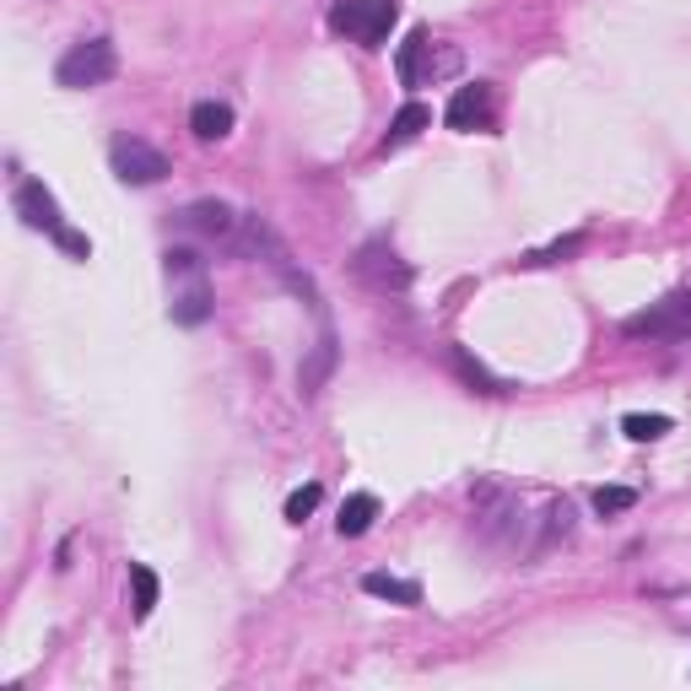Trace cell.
<instances>
[{
    "label": "cell",
    "mask_w": 691,
    "mask_h": 691,
    "mask_svg": "<svg viewBox=\"0 0 691 691\" xmlns=\"http://www.w3.org/2000/svg\"><path fill=\"white\" fill-rule=\"evenodd\" d=\"M395 22H400L395 0H336V11H330V28L346 33V39H357L362 50H384Z\"/></svg>",
    "instance_id": "cell-1"
},
{
    "label": "cell",
    "mask_w": 691,
    "mask_h": 691,
    "mask_svg": "<svg viewBox=\"0 0 691 691\" xmlns=\"http://www.w3.org/2000/svg\"><path fill=\"white\" fill-rule=\"evenodd\" d=\"M114 71H119V50L108 39H82V44H71V50L60 54L54 82L71 87V93H87V87H103Z\"/></svg>",
    "instance_id": "cell-2"
},
{
    "label": "cell",
    "mask_w": 691,
    "mask_h": 691,
    "mask_svg": "<svg viewBox=\"0 0 691 691\" xmlns=\"http://www.w3.org/2000/svg\"><path fill=\"white\" fill-rule=\"evenodd\" d=\"M621 336H632V341H691V293H670L665 302L632 313L621 325Z\"/></svg>",
    "instance_id": "cell-3"
},
{
    "label": "cell",
    "mask_w": 691,
    "mask_h": 691,
    "mask_svg": "<svg viewBox=\"0 0 691 691\" xmlns=\"http://www.w3.org/2000/svg\"><path fill=\"white\" fill-rule=\"evenodd\" d=\"M351 276L368 287V293H405L411 287V265L395 254L390 238H368V244L357 248V259H351Z\"/></svg>",
    "instance_id": "cell-4"
},
{
    "label": "cell",
    "mask_w": 691,
    "mask_h": 691,
    "mask_svg": "<svg viewBox=\"0 0 691 691\" xmlns=\"http://www.w3.org/2000/svg\"><path fill=\"white\" fill-rule=\"evenodd\" d=\"M108 162H114V173H119V184H136V190H147V184H162L173 168H168V157L141 141V136H119L114 147H108Z\"/></svg>",
    "instance_id": "cell-5"
},
{
    "label": "cell",
    "mask_w": 691,
    "mask_h": 691,
    "mask_svg": "<svg viewBox=\"0 0 691 691\" xmlns=\"http://www.w3.org/2000/svg\"><path fill=\"white\" fill-rule=\"evenodd\" d=\"M11 205H17V216H22L33 233H50L54 244L71 233V227H65V216H60V200H54L39 179H22V184H17V195H11Z\"/></svg>",
    "instance_id": "cell-6"
},
{
    "label": "cell",
    "mask_w": 691,
    "mask_h": 691,
    "mask_svg": "<svg viewBox=\"0 0 691 691\" xmlns=\"http://www.w3.org/2000/svg\"><path fill=\"white\" fill-rule=\"evenodd\" d=\"M448 130H487L492 125V87L487 82H470V87H459L444 108Z\"/></svg>",
    "instance_id": "cell-7"
},
{
    "label": "cell",
    "mask_w": 691,
    "mask_h": 691,
    "mask_svg": "<svg viewBox=\"0 0 691 691\" xmlns=\"http://www.w3.org/2000/svg\"><path fill=\"white\" fill-rule=\"evenodd\" d=\"M336 357H341V351H336V330H325L319 346H313V351L302 357V368H297V390H302V400H313L325 390V379L336 373Z\"/></svg>",
    "instance_id": "cell-8"
},
{
    "label": "cell",
    "mask_w": 691,
    "mask_h": 691,
    "mask_svg": "<svg viewBox=\"0 0 691 691\" xmlns=\"http://www.w3.org/2000/svg\"><path fill=\"white\" fill-rule=\"evenodd\" d=\"M179 222H184V227H195V233H211V238L238 233V216H233V205H222V200H195V205H184V211H179Z\"/></svg>",
    "instance_id": "cell-9"
},
{
    "label": "cell",
    "mask_w": 691,
    "mask_h": 691,
    "mask_svg": "<svg viewBox=\"0 0 691 691\" xmlns=\"http://www.w3.org/2000/svg\"><path fill=\"white\" fill-rule=\"evenodd\" d=\"M373 519H379V497H373V492H351L341 502L336 535H341V541H357V535H368V530H373Z\"/></svg>",
    "instance_id": "cell-10"
},
{
    "label": "cell",
    "mask_w": 691,
    "mask_h": 691,
    "mask_svg": "<svg viewBox=\"0 0 691 691\" xmlns=\"http://www.w3.org/2000/svg\"><path fill=\"white\" fill-rule=\"evenodd\" d=\"M190 130H195V141H222L227 130H233V108L216 98H200L190 108Z\"/></svg>",
    "instance_id": "cell-11"
},
{
    "label": "cell",
    "mask_w": 691,
    "mask_h": 691,
    "mask_svg": "<svg viewBox=\"0 0 691 691\" xmlns=\"http://www.w3.org/2000/svg\"><path fill=\"white\" fill-rule=\"evenodd\" d=\"M433 125V108L427 103H405L395 119H390V136H384V151H395V147H405V141H416L422 130Z\"/></svg>",
    "instance_id": "cell-12"
},
{
    "label": "cell",
    "mask_w": 691,
    "mask_h": 691,
    "mask_svg": "<svg viewBox=\"0 0 691 691\" xmlns=\"http://www.w3.org/2000/svg\"><path fill=\"white\" fill-rule=\"evenodd\" d=\"M362 589L373 594V599H395V605H422V584H411V578H395V573H368V578H362Z\"/></svg>",
    "instance_id": "cell-13"
},
{
    "label": "cell",
    "mask_w": 691,
    "mask_h": 691,
    "mask_svg": "<svg viewBox=\"0 0 691 691\" xmlns=\"http://www.w3.org/2000/svg\"><path fill=\"white\" fill-rule=\"evenodd\" d=\"M448 362H454V373H459L470 390H481V395H502V379H492V373H487V368L465 351V346H454V351H448Z\"/></svg>",
    "instance_id": "cell-14"
},
{
    "label": "cell",
    "mask_w": 691,
    "mask_h": 691,
    "mask_svg": "<svg viewBox=\"0 0 691 691\" xmlns=\"http://www.w3.org/2000/svg\"><path fill=\"white\" fill-rule=\"evenodd\" d=\"M433 50V39H427V28H416L405 44H400V60H395V71H400V82L405 87H416L422 82V54Z\"/></svg>",
    "instance_id": "cell-15"
},
{
    "label": "cell",
    "mask_w": 691,
    "mask_h": 691,
    "mask_svg": "<svg viewBox=\"0 0 691 691\" xmlns=\"http://www.w3.org/2000/svg\"><path fill=\"white\" fill-rule=\"evenodd\" d=\"M676 422L670 416H659V411H632V416H621V433L632 438V444H653V438H665Z\"/></svg>",
    "instance_id": "cell-16"
},
{
    "label": "cell",
    "mask_w": 691,
    "mask_h": 691,
    "mask_svg": "<svg viewBox=\"0 0 691 691\" xmlns=\"http://www.w3.org/2000/svg\"><path fill=\"white\" fill-rule=\"evenodd\" d=\"M130 589H136V621H147L157 610V594H162V584H157V573L147 562H130Z\"/></svg>",
    "instance_id": "cell-17"
},
{
    "label": "cell",
    "mask_w": 691,
    "mask_h": 691,
    "mask_svg": "<svg viewBox=\"0 0 691 691\" xmlns=\"http://www.w3.org/2000/svg\"><path fill=\"white\" fill-rule=\"evenodd\" d=\"M205 319H211V287L195 281L190 293L173 302V325H205Z\"/></svg>",
    "instance_id": "cell-18"
},
{
    "label": "cell",
    "mask_w": 691,
    "mask_h": 691,
    "mask_svg": "<svg viewBox=\"0 0 691 691\" xmlns=\"http://www.w3.org/2000/svg\"><path fill=\"white\" fill-rule=\"evenodd\" d=\"M319 497H325V487L319 481H308V487H297L293 497H287V524H302L313 508H319Z\"/></svg>",
    "instance_id": "cell-19"
},
{
    "label": "cell",
    "mask_w": 691,
    "mask_h": 691,
    "mask_svg": "<svg viewBox=\"0 0 691 691\" xmlns=\"http://www.w3.org/2000/svg\"><path fill=\"white\" fill-rule=\"evenodd\" d=\"M627 508H638V492H632V487H599V492H594V513H627Z\"/></svg>",
    "instance_id": "cell-20"
},
{
    "label": "cell",
    "mask_w": 691,
    "mask_h": 691,
    "mask_svg": "<svg viewBox=\"0 0 691 691\" xmlns=\"http://www.w3.org/2000/svg\"><path fill=\"white\" fill-rule=\"evenodd\" d=\"M168 276H200V254L195 248H168Z\"/></svg>",
    "instance_id": "cell-21"
},
{
    "label": "cell",
    "mask_w": 691,
    "mask_h": 691,
    "mask_svg": "<svg viewBox=\"0 0 691 691\" xmlns=\"http://www.w3.org/2000/svg\"><path fill=\"white\" fill-rule=\"evenodd\" d=\"M584 248V238L573 233V238H562V244H551V248H541V254H530L524 265H551V259H562V254H578Z\"/></svg>",
    "instance_id": "cell-22"
}]
</instances>
